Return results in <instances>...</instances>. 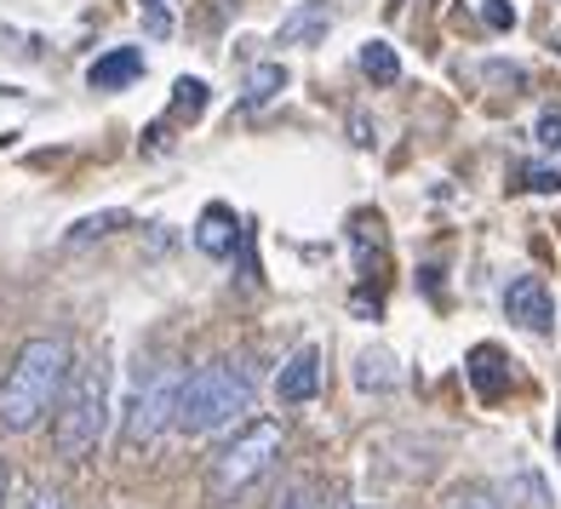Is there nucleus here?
Listing matches in <instances>:
<instances>
[{"instance_id": "24", "label": "nucleus", "mask_w": 561, "mask_h": 509, "mask_svg": "<svg viewBox=\"0 0 561 509\" xmlns=\"http://www.w3.org/2000/svg\"><path fill=\"white\" fill-rule=\"evenodd\" d=\"M144 7H167V0H144Z\"/></svg>"}, {"instance_id": "9", "label": "nucleus", "mask_w": 561, "mask_h": 509, "mask_svg": "<svg viewBox=\"0 0 561 509\" xmlns=\"http://www.w3.org/2000/svg\"><path fill=\"white\" fill-rule=\"evenodd\" d=\"M247 241V229H241V218L224 207V200H213L207 212H201V223H195V246L207 252V258H229Z\"/></svg>"}, {"instance_id": "20", "label": "nucleus", "mask_w": 561, "mask_h": 509, "mask_svg": "<svg viewBox=\"0 0 561 509\" xmlns=\"http://www.w3.org/2000/svg\"><path fill=\"white\" fill-rule=\"evenodd\" d=\"M481 18H488L493 30H510V23H516V12H510L504 0H488V7H481Z\"/></svg>"}, {"instance_id": "18", "label": "nucleus", "mask_w": 561, "mask_h": 509, "mask_svg": "<svg viewBox=\"0 0 561 509\" xmlns=\"http://www.w3.org/2000/svg\"><path fill=\"white\" fill-rule=\"evenodd\" d=\"M533 138H539L545 149H561V104H550V109L539 115V132H533Z\"/></svg>"}, {"instance_id": "5", "label": "nucleus", "mask_w": 561, "mask_h": 509, "mask_svg": "<svg viewBox=\"0 0 561 509\" xmlns=\"http://www.w3.org/2000/svg\"><path fill=\"white\" fill-rule=\"evenodd\" d=\"M184 378L190 372H178V367H161L156 372V384H149L133 406V418H126V441H156L167 424H178V395H184Z\"/></svg>"}, {"instance_id": "7", "label": "nucleus", "mask_w": 561, "mask_h": 509, "mask_svg": "<svg viewBox=\"0 0 561 509\" xmlns=\"http://www.w3.org/2000/svg\"><path fill=\"white\" fill-rule=\"evenodd\" d=\"M465 372H470L476 401L499 406V401L510 395V355H504L499 344H476V349H470V361H465Z\"/></svg>"}, {"instance_id": "6", "label": "nucleus", "mask_w": 561, "mask_h": 509, "mask_svg": "<svg viewBox=\"0 0 561 509\" xmlns=\"http://www.w3.org/2000/svg\"><path fill=\"white\" fill-rule=\"evenodd\" d=\"M504 315L527 326V333H556V303L545 292V281H533V275H522V281H510L504 292Z\"/></svg>"}, {"instance_id": "1", "label": "nucleus", "mask_w": 561, "mask_h": 509, "mask_svg": "<svg viewBox=\"0 0 561 509\" xmlns=\"http://www.w3.org/2000/svg\"><path fill=\"white\" fill-rule=\"evenodd\" d=\"M69 372H75L69 338H30L12 355L7 378H0V424L7 429H35L64 401Z\"/></svg>"}, {"instance_id": "17", "label": "nucleus", "mask_w": 561, "mask_h": 509, "mask_svg": "<svg viewBox=\"0 0 561 509\" xmlns=\"http://www.w3.org/2000/svg\"><path fill=\"white\" fill-rule=\"evenodd\" d=\"M522 184H527V189H539V195H556V189H561V166H527V172H522Z\"/></svg>"}, {"instance_id": "19", "label": "nucleus", "mask_w": 561, "mask_h": 509, "mask_svg": "<svg viewBox=\"0 0 561 509\" xmlns=\"http://www.w3.org/2000/svg\"><path fill=\"white\" fill-rule=\"evenodd\" d=\"M270 509H321V504H316V493H310V487H304V481H298V487H287V493H280V498H275Z\"/></svg>"}, {"instance_id": "12", "label": "nucleus", "mask_w": 561, "mask_h": 509, "mask_svg": "<svg viewBox=\"0 0 561 509\" xmlns=\"http://www.w3.org/2000/svg\"><path fill=\"white\" fill-rule=\"evenodd\" d=\"M355 384H362V390H396V384H401L396 355H390V349H367L362 361H355Z\"/></svg>"}, {"instance_id": "25", "label": "nucleus", "mask_w": 561, "mask_h": 509, "mask_svg": "<svg viewBox=\"0 0 561 509\" xmlns=\"http://www.w3.org/2000/svg\"><path fill=\"white\" fill-rule=\"evenodd\" d=\"M556 452H561V429H556Z\"/></svg>"}, {"instance_id": "26", "label": "nucleus", "mask_w": 561, "mask_h": 509, "mask_svg": "<svg viewBox=\"0 0 561 509\" xmlns=\"http://www.w3.org/2000/svg\"><path fill=\"white\" fill-rule=\"evenodd\" d=\"M339 509H362V504H339Z\"/></svg>"}, {"instance_id": "13", "label": "nucleus", "mask_w": 561, "mask_h": 509, "mask_svg": "<svg viewBox=\"0 0 561 509\" xmlns=\"http://www.w3.org/2000/svg\"><path fill=\"white\" fill-rule=\"evenodd\" d=\"M362 69L373 74L378 86H396V81H401V58H396L390 41H367V46H362Z\"/></svg>"}, {"instance_id": "15", "label": "nucleus", "mask_w": 561, "mask_h": 509, "mask_svg": "<svg viewBox=\"0 0 561 509\" xmlns=\"http://www.w3.org/2000/svg\"><path fill=\"white\" fill-rule=\"evenodd\" d=\"M115 229H126V212H98V218H81L69 229V246H87L98 235H115Z\"/></svg>"}, {"instance_id": "21", "label": "nucleus", "mask_w": 561, "mask_h": 509, "mask_svg": "<svg viewBox=\"0 0 561 509\" xmlns=\"http://www.w3.org/2000/svg\"><path fill=\"white\" fill-rule=\"evenodd\" d=\"M144 23H149V35H172V18H167V7H144Z\"/></svg>"}, {"instance_id": "3", "label": "nucleus", "mask_w": 561, "mask_h": 509, "mask_svg": "<svg viewBox=\"0 0 561 509\" xmlns=\"http://www.w3.org/2000/svg\"><path fill=\"white\" fill-rule=\"evenodd\" d=\"M280 458V424L275 418H252L247 429L229 447H218L213 458V470H207V493L213 504H229V498H241L252 481H264L270 464Z\"/></svg>"}, {"instance_id": "14", "label": "nucleus", "mask_w": 561, "mask_h": 509, "mask_svg": "<svg viewBox=\"0 0 561 509\" xmlns=\"http://www.w3.org/2000/svg\"><path fill=\"white\" fill-rule=\"evenodd\" d=\"M280 86H287V69H280V63H259V69L247 74L241 104H247V109H259V104H270V97H275Z\"/></svg>"}, {"instance_id": "10", "label": "nucleus", "mask_w": 561, "mask_h": 509, "mask_svg": "<svg viewBox=\"0 0 561 509\" xmlns=\"http://www.w3.org/2000/svg\"><path fill=\"white\" fill-rule=\"evenodd\" d=\"M138 74H144V53H138V46H121V53H104V58L87 69V81L98 92H126Z\"/></svg>"}, {"instance_id": "22", "label": "nucleus", "mask_w": 561, "mask_h": 509, "mask_svg": "<svg viewBox=\"0 0 561 509\" xmlns=\"http://www.w3.org/2000/svg\"><path fill=\"white\" fill-rule=\"evenodd\" d=\"M23 509H64V498L58 493H30V498H23Z\"/></svg>"}, {"instance_id": "16", "label": "nucleus", "mask_w": 561, "mask_h": 509, "mask_svg": "<svg viewBox=\"0 0 561 509\" xmlns=\"http://www.w3.org/2000/svg\"><path fill=\"white\" fill-rule=\"evenodd\" d=\"M442 509H504L488 487H453L447 498H442Z\"/></svg>"}, {"instance_id": "2", "label": "nucleus", "mask_w": 561, "mask_h": 509, "mask_svg": "<svg viewBox=\"0 0 561 509\" xmlns=\"http://www.w3.org/2000/svg\"><path fill=\"white\" fill-rule=\"evenodd\" d=\"M252 406V372L241 361H207L184 378V395H178V424L190 436H207V429L241 418Z\"/></svg>"}, {"instance_id": "4", "label": "nucleus", "mask_w": 561, "mask_h": 509, "mask_svg": "<svg viewBox=\"0 0 561 509\" xmlns=\"http://www.w3.org/2000/svg\"><path fill=\"white\" fill-rule=\"evenodd\" d=\"M98 436H104V367H75L69 390L53 406V441L64 458H92Z\"/></svg>"}, {"instance_id": "23", "label": "nucleus", "mask_w": 561, "mask_h": 509, "mask_svg": "<svg viewBox=\"0 0 561 509\" xmlns=\"http://www.w3.org/2000/svg\"><path fill=\"white\" fill-rule=\"evenodd\" d=\"M7 493H12V470H7V458H0V509H7Z\"/></svg>"}, {"instance_id": "11", "label": "nucleus", "mask_w": 561, "mask_h": 509, "mask_svg": "<svg viewBox=\"0 0 561 509\" xmlns=\"http://www.w3.org/2000/svg\"><path fill=\"white\" fill-rule=\"evenodd\" d=\"M327 30H333V12H327L321 0H304V7H298L293 18H280L275 41H280V46H316Z\"/></svg>"}, {"instance_id": "8", "label": "nucleus", "mask_w": 561, "mask_h": 509, "mask_svg": "<svg viewBox=\"0 0 561 509\" xmlns=\"http://www.w3.org/2000/svg\"><path fill=\"white\" fill-rule=\"evenodd\" d=\"M316 390H321V349L304 344L293 361H280V372H275V395L287 401V406H304V401H316Z\"/></svg>"}]
</instances>
